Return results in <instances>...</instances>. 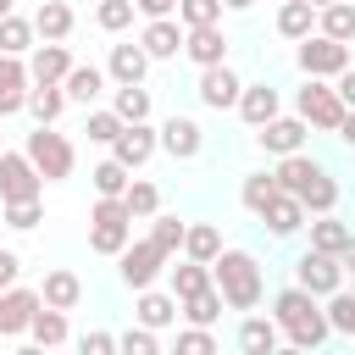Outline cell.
<instances>
[{
  "instance_id": "1",
  "label": "cell",
  "mask_w": 355,
  "mask_h": 355,
  "mask_svg": "<svg viewBox=\"0 0 355 355\" xmlns=\"http://www.w3.org/2000/svg\"><path fill=\"white\" fill-rule=\"evenodd\" d=\"M272 322L294 338V349H316L327 333H333V322H327V311L316 305V294H305V288H283L277 300H272Z\"/></svg>"
},
{
  "instance_id": "2",
  "label": "cell",
  "mask_w": 355,
  "mask_h": 355,
  "mask_svg": "<svg viewBox=\"0 0 355 355\" xmlns=\"http://www.w3.org/2000/svg\"><path fill=\"white\" fill-rule=\"evenodd\" d=\"M211 288L227 300V311H255L261 305V266L250 250H222L211 266Z\"/></svg>"
},
{
  "instance_id": "3",
  "label": "cell",
  "mask_w": 355,
  "mask_h": 355,
  "mask_svg": "<svg viewBox=\"0 0 355 355\" xmlns=\"http://www.w3.org/2000/svg\"><path fill=\"white\" fill-rule=\"evenodd\" d=\"M89 250L94 255H122L128 244H133V216H128V205L122 200H94V211H89Z\"/></svg>"
},
{
  "instance_id": "4",
  "label": "cell",
  "mask_w": 355,
  "mask_h": 355,
  "mask_svg": "<svg viewBox=\"0 0 355 355\" xmlns=\"http://www.w3.org/2000/svg\"><path fill=\"white\" fill-rule=\"evenodd\" d=\"M22 155L33 161V172H39L44 183H61V178H72V161H78V155H72V144H67L55 128H33Z\"/></svg>"
},
{
  "instance_id": "5",
  "label": "cell",
  "mask_w": 355,
  "mask_h": 355,
  "mask_svg": "<svg viewBox=\"0 0 355 355\" xmlns=\"http://www.w3.org/2000/svg\"><path fill=\"white\" fill-rule=\"evenodd\" d=\"M39 189H44V178L33 172V161L22 150H6L0 155V205H28V200H39Z\"/></svg>"
},
{
  "instance_id": "6",
  "label": "cell",
  "mask_w": 355,
  "mask_h": 355,
  "mask_svg": "<svg viewBox=\"0 0 355 355\" xmlns=\"http://www.w3.org/2000/svg\"><path fill=\"white\" fill-rule=\"evenodd\" d=\"M300 72L316 78V83L349 72V44H338V39H327V33H311V39L300 44Z\"/></svg>"
},
{
  "instance_id": "7",
  "label": "cell",
  "mask_w": 355,
  "mask_h": 355,
  "mask_svg": "<svg viewBox=\"0 0 355 355\" xmlns=\"http://www.w3.org/2000/svg\"><path fill=\"white\" fill-rule=\"evenodd\" d=\"M294 288H305V294H316V300H333V294L344 288V266H338V255H316V250H305L300 266H294Z\"/></svg>"
},
{
  "instance_id": "8",
  "label": "cell",
  "mask_w": 355,
  "mask_h": 355,
  "mask_svg": "<svg viewBox=\"0 0 355 355\" xmlns=\"http://www.w3.org/2000/svg\"><path fill=\"white\" fill-rule=\"evenodd\" d=\"M294 105H300V122H305V128H333V133H338V122L349 116L344 100H338V89H327V83H316V78L300 89Z\"/></svg>"
},
{
  "instance_id": "9",
  "label": "cell",
  "mask_w": 355,
  "mask_h": 355,
  "mask_svg": "<svg viewBox=\"0 0 355 355\" xmlns=\"http://www.w3.org/2000/svg\"><path fill=\"white\" fill-rule=\"evenodd\" d=\"M116 261H122V283H128L133 294L155 288V277H161V266H166V255L155 250V239H139V244H128Z\"/></svg>"
},
{
  "instance_id": "10",
  "label": "cell",
  "mask_w": 355,
  "mask_h": 355,
  "mask_svg": "<svg viewBox=\"0 0 355 355\" xmlns=\"http://www.w3.org/2000/svg\"><path fill=\"white\" fill-rule=\"evenodd\" d=\"M155 150H161V133H155L150 122H128V128L116 133V144H111V161H122V166L133 172V166H144Z\"/></svg>"
},
{
  "instance_id": "11",
  "label": "cell",
  "mask_w": 355,
  "mask_h": 355,
  "mask_svg": "<svg viewBox=\"0 0 355 355\" xmlns=\"http://www.w3.org/2000/svg\"><path fill=\"white\" fill-rule=\"evenodd\" d=\"M39 311H44V300H39V288H6V294H0V333H6V338H17V333H28Z\"/></svg>"
},
{
  "instance_id": "12",
  "label": "cell",
  "mask_w": 355,
  "mask_h": 355,
  "mask_svg": "<svg viewBox=\"0 0 355 355\" xmlns=\"http://www.w3.org/2000/svg\"><path fill=\"white\" fill-rule=\"evenodd\" d=\"M178 316H183V300H178V294L144 288V294L133 300V327H150V333H161V327H172Z\"/></svg>"
},
{
  "instance_id": "13",
  "label": "cell",
  "mask_w": 355,
  "mask_h": 355,
  "mask_svg": "<svg viewBox=\"0 0 355 355\" xmlns=\"http://www.w3.org/2000/svg\"><path fill=\"white\" fill-rule=\"evenodd\" d=\"M161 150H166L172 161H194V155L205 150L200 122H194V116H166V122H161Z\"/></svg>"
},
{
  "instance_id": "14",
  "label": "cell",
  "mask_w": 355,
  "mask_h": 355,
  "mask_svg": "<svg viewBox=\"0 0 355 355\" xmlns=\"http://www.w3.org/2000/svg\"><path fill=\"white\" fill-rule=\"evenodd\" d=\"M239 94H244V83H239L233 67H205V72H200V105L227 111V105H239Z\"/></svg>"
},
{
  "instance_id": "15",
  "label": "cell",
  "mask_w": 355,
  "mask_h": 355,
  "mask_svg": "<svg viewBox=\"0 0 355 355\" xmlns=\"http://www.w3.org/2000/svg\"><path fill=\"white\" fill-rule=\"evenodd\" d=\"M255 144L266 150V155H300V144H305V122L300 116H277V122H266L261 133H255Z\"/></svg>"
},
{
  "instance_id": "16",
  "label": "cell",
  "mask_w": 355,
  "mask_h": 355,
  "mask_svg": "<svg viewBox=\"0 0 355 355\" xmlns=\"http://www.w3.org/2000/svg\"><path fill=\"white\" fill-rule=\"evenodd\" d=\"M183 55L205 72V67H227V33L222 28H194L189 39H183Z\"/></svg>"
},
{
  "instance_id": "17",
  "label": "cell",
  "mask_w": 355,
  "mask_h": 355,
  "mask_svg": "<svg viewBox=\"0 0 355 355\" xmlns=\"http://www.w3.org/2000/svg\"><path fill=\"white\" fill-rule=\"evenodd\" d=\"M33 78H28V67L17 61V55H0V116H11V111H22L28 105V89Z\"/></svg>"
},
{
  "instance_id": "18",
  "label": "cell",
  "mask_w": 355,
  "mask_h": 355,
  "mask_svg": "<svg viewBox=\"0 0 355 355\" xmlns=\"http://www.w3.org/2000/svg\"><path fill=\"white\" fill-rule=\"evenodd\" d=\"M105 72L116 78V89H133V83H144V72H150V55H144V44H111V61H105Z\"/></svg>"
},
{
  "instance_id": "19",
  "label": "cell",
  "mask_w": 355,
  "mask_h": 355,
  "mask_svg": "<svg viewBox=\"0 0 355 355\" xmlns=\"http://www.w3.org/2000/svg\"><path fill=\"white\" fill-rule=\"evenodd\" d=\"M239 116H244L250 128L277 122V89H272V83H244V94H239Z\"/></svg>"
},
{
  "instance_id": "20",
  "label": "cell",
  "mask_w": 355,
  "mask_h": 355,
  "mask_svg": "<svg viewBox=\"0 0 355 355\" xmlns=\"http://www.w3.org/2000/svg\"><path fill=\"white\" fill-rule=\"evenodd\" d=\"M67 72H72L67 44H39L33 61H28V78H33V83H67Z\"/></svg>"
},
{
  "instance_id": "21",
  "label": "cell",
  "mask_w": 355,
  "mask_h": 355,
  "mask_svg": "<svg viewBox=\"0 0 355 355\" xmlns=\"http://www.w3.org/2000/svg\"><path fill=\"white\" fill-rule=\"evenodd\" d=\"M39 300H44L50 311H72V305L83 300V283H78V272H67V266L44 272V288H39Z\"/></svg>"
},
{
  "instance_id": "22",
  "label": "cell",
  "mask_w": 355,
  "mask_h": 355,
  "mask_svg": "<svg viewBox=\"0 0 355 355\" xmlns=\"http://www.w3.org/2000/svg\"><path fill=\"white\" fill-rule=\"evenodd\" d=\"M183 39H189V33H183V28L166 17V22H150L139 44H144V55H150V61H172V55L183 50Z\"/></svg>"
},
{
  "instance_id": "23",
  "label": "cell",
  "mask_w": 355,
  "mask_h": 355,
  "mask_svg": "<svg viewBox=\"0 0 355 355\" xmlns=\"http://www.w3.org/2000/svg\"><path fill=\"white\" fill-rule=\"evenodd\" d=\"M277 322H266V316H244L239 322V349L244 355H277Z\"/></svg>"
},
{
  "instance_id": "24",
  "label": "cell",
  "mask_w": 355,
  "mask_h": 355,
  "mask_svg": "<svg viewBox=\"0 0 355 355\" xmlns=\"http://www.w3.org/2000/svg\"><path fill=\"white\" fill-rule=\"evenodd\" d=\"M33 33H39L44 44H61V39L72 33V11H67L61 0H39V11H33Z\"/></svg>"
},
{
  "instance_id": "25",
  "label": "cell",
  "mask_w": 355,
  "mask_h": 355,
  "mask_svg": "<svg viewBox=\"0 0 355 355\" xmlns=\"http://www.w3.org/2000/svg\"><path fill=\"white\" fill-rule=\"evenodd\" d=\"M261 222H266L277 239H288V233H300V227H305V205H300L294 194H277V200L261 211Z\"/></svg>"
},
{
  "instance_id": "26",
  "label": "cell",
  "mask_w": 355,
  "mask_h": 355,
  "mask_svg": "<svg viewBox=\"0 0 355 355\" xmlns=\"http://www.w3.org/2000/svg\"><path fill=\"white\" fill-rule=\"evenodd\" d=\"M311 28H316V6H305V0H283L277 6V33L283 39H311Z\"/></svg>"
},
{
  "instance_id": "27",
  "label": "cell",
  "mask_w": 355,
  "mask_h": 355,
  "mask_svg": "<svg viewBox=\"0 0 355 355\" xmlns=\"http://www.w3.org/2000/svg\"><path fill=\"white\" fill-rule=\"evenodd\" d=\"M349 239H355V227H344L338 216H316V222H311V250H316V255H344Z\"/></svg>"
},
{
  "instance_id": "28",
  "label": "cell",
  "mask_w": 355,
  "mask_h": 355,
  "mask_svg": "<svg viewBox=\"0 0 355 355\" xmlns=\"http://www.w3.org/2000/svg\"><path fill=\"white\" fill-rule=\"evenodd\" d=\"M28 111H33V122H39V128H50V122L67 111V89H61V83H33Z\"/></svg>"
},
{
  "instance_id": "29",
  "label": "cell",
  "mask_w": 355,
  "mask_h": 355,
  "mask_svg": "<svg viewBox=\"0 0 355 355\" xmlns=\"http://www.w3.org/2000/svg\"><path fill=\"white\" fill-rule=\"evenodd\" d=\"M294 200H300L305 211H316V216H333V205H338V183H333V178H327V166H322V172H316Z\"/></svg>"
},
{
  "instance_id": "30",
  "label": "cell",
  "mask_w": 355,
  "mask_h": 355,
  "mask_svg": "<svg viewBox=\"0 0 355 355\" xmlns=\"http://www.w3.org/2000/svg\"><path fill=\"white\" fill-rule=\"evenodd\" d=\"M183 255L200 261V266H216V255H222V233H216L211 222H194L189 239H183Z\"/></svg>"
},
{
  "instance_id": "31",
  "label": "cell",
  "mask_w": 355,
  "mask_h": 355,
  "mask_svg": "<svg viewBox=\"0 0 355 355\" xmlns=\"http://www.w3.org/2000/svg\"><path fill=\"white\" fill-rule=\"evenodd\" d=\"M316 172H322V166H316L311 155H283L272 178H277V189H283V194H300V189H305V183H311Z\"/></svg>"
},
{
  "instance_id": "32",
  "label": "cell",
  "mask_w": 355,
  "mask_h": 355,
  "mask_svg": "<svg viewBox=\"0 0 355 355\" xmlns=\"http://www.w3.org/2000/svg\"><path fill=\"white\" fill-rule=\"evenodd\" d=\"M316 22H322V33H327V39H338V44H349V39H355V6H349V0H333L327 11H316Z\"/></svg>"
},
{
  "instance_id": "33",
  "label": "cell",
  "mask_w": 355,
  "mask_h": 355,
  "mask_svg": "<svg viewBox=\"0 0 355 355\" xmlns=\"http://www.w3.org/2000/svg\"><path fill=\"white\" fill-rule=\"evenodd\" d=\"M61 89H67V100H78V105H89V100H94V94L105 89V72H100V67H72Z\"/></svg>"
},
{
  "instance_id": "34",
  "label": "cell",
  "mask_w": 355,
  "mask_h": 355,
  "mask_svg": "<svg viewBox=\"0 0 355 355\" xmlns=\"http://www.w3.org/2000/svg\"><path fill=\"white\" fill-rule=\"evenodd\" d=\"M89 178H94V194H100V200H122V194H128V183H133L122 161H100Z\"/></svg>"
},
{
  "instance_id": "35",
  "label": "cell",
  "mask_w": 355,
  "mask_h": 355,
  "mask_svg": "<svg viewBox=\"0 0 355 355\" xmlns=\"http://www.w3.org/2000/svg\"><path fill=\"white\" fill-rule=\"evenodd\" d=\"M277 194H283V189H277V178H272V172H255V178H244V189H239L244 211H255V216H261V211H266Z\"/></svg>"
},
{
  "instance_id": "36",
  "label": "cell",
  "mask_w": 355,
  "mask_h": 355,
  "mask_svg": "<svg viewBox=\"0 0 355 355\" xmlns=\"http://www.w3.org/2000/svg\"><path fill=\"white\" fill-rule=\"evenodd\" d=\"M205 288H211V266H200V261L172 266V294H178V300H194V294H205Z\"/></svg>"
},
{
  "instance_id": "37",
  "label": "cell",
  "mask_w": 355,
  "mask_h": 355,
  "mask_svg": "<svg viewBox=\"0 0 355 355\" xmlns=\"http://www.w3.org/2000/svg\"><path fill=\"white\" fill-rule=\"evenodd\" d=\"M222 305H227V300H222L216 288H205V294L183 300V316H189V327H205V333H211V327H216V316H222Z\"/></svg>"
},
{
  "instance_id": "38",
  "label": "cell",
  "mask_w": 355,
  "mask_h": 355,
  "mask_svg": "<svg viewBox=\"0 0 355 355\" xmlns=\"http://www.w3.org/2000/svg\"><path fill=\"white\" fill-rule=\"evenodd\" d=\"M28 333H33V344H39V349H55V344L67 338V311H50V305H44V311L33 316V327H28Z\"/></svg>"
},
{
  "instance_id": "39",
  "label": "cell",
  "mask_w": 355,
  "mask_h": 355,
  "mask_svg": "<svg viewBox=\"0 0 355 355\" xmlns=\"http://www.w3.org/2000/svg\"><path fill=\"white\" fill-rule=\"evenodd\" d=\"M22 50H33V22L11 11V17L0 22V55H22Z\"/></svg>"
},
{
  "instance_id": "40",
  "label": "cell",
  "mask_w": 355,
  "mask_h": 355,
  "mask_svg": "<svg viewBox=\"0 0 355 355\" xmlns=\"http://www.w3.org/2000/svg\"><path fill=\"white\" fill-rule=\"evenodd\" d=\"M178 17H183V33H194V28H216L222 0H178Z\"/></svg>"
},
{
  "instance_id": "41",
  "label": "cell",
  "mask_w": 355,
  "mask_h": 355,
  "mask_svg": "<svg viewBox=\"0 0 355 355\" xmlns=\"http://www.w3.org/2000/svg\"><path fill=\"white\" fill-rule=\"evenodd\" d=\"M122 122H144L150 116V89L144 83H133V89H116V105H111Z\"/></svg>"
},
{
  "instance_id": "42",
  "label": "cell",
  "mask_w": 355,
  "mask_h": 355,
  "mask_svg": "<svg viewBox=\"0 0 355 355\" xmlns=\"http://www.w3.org/2000/svg\"><path fill=\"white\" fill-rule=\"evenodd\" d=\"M150 239H155V250L172 261V250H183V239H189V227L178 222V216H155V227H150Z\"/></svg>"
},
{
  "instance_id": "43",
  "label": "cell",
  "mask_w": 355,
  "mask_h": 355,
  "mask_svg": "<svg viewBox=\"0 0 355 355\" xmlns=\"http://www.w3.org/2000/svg\"><path fill=\"white\" fill-rule=\"evenodd\" d=\"M122 205H128V216H155V205H161V189H155V183H128Z\"/></svg>"
},
{
  "instance_id": "44",
  "label": "cell",
  "mask_w": 355,
  "mask_h": 355,
  "mask_svg": "<svg viewBox=\"0 0 355 355\" xmlns=\"http://www.w3.org/2000/svg\"><path fill=\"white\" fill-rule=\"evenodd\" d=\"M122 128H128V122H122L116 111H89V128H83V133H89L94 144H116V133H122Z\"/></svg>"
},
{
  "instance_id": "45",
  "label": "cell",
  "mask_w": 355,
  "mask_h": 355,
  "mask_svg": "<svg viewBox=\"0 0 355 355\" xmlns=\"http://www.w3.org/2000/svg\"><path fill=\"white\" fill-rule=\"evenodd\" d=\"M94 22H100L105 33H122V28L133 22V0H100V11H94Z\"/></svg>"
},
{
  "instance_id": "46",
  "label": "cell",
  "mask_w": 355,
  "mask_h": 355,
  "mask_svg": "<svg viewBox=\"0 0 355 355\" xmlns=\"http://www.w3.org/2000/svg\"><path fill=\"white\" fill-rule=\"evenodd\" d=\"M327 322H333V333H349V338H355V294L338 288V294L327 300Z\"/></svg>"
},
{
  "instance_id": "47",
  "label": "cell",
  "mask_w": 355,
  "mask_h": 355,
  "mask_svg": "<svg viewBox=\"0 0 355 355\" xmlns=\"http://www.w3.org/2000/svg\"><path fill=\"white\" fill-rule=\"evenodd\" d=\"M116 349H122V355H161V344H155L150 327H128V333L116 338Z\"/></svg>"
},
{
  "instance_id": "48",
  "label": "cell",
  "mask_w": 355,
  "mask_h": 355,
  "mask_svg": "<svg viewBox=\"0 0 355 355\" xmlns=\"http://www.w3.org/2000/svg\"><path fill=\"white\" fill-rule=\"evenodd\" d=\"M172 355H216V338L205 327H189V333H178V349Z\"/></svg>"
},
{
  "instance_id": "49",
  "label": "cell",
  "mask_w": 355,
  "mask_h": 355,
  "mask_svg": "<svg viewBox=\"0 0 355 355\" xmlns=\"http://www.w3.org/2000/svg\"><path fill=\"white\" fill-rule=\"evenodd\" d=\"M78 355H122V349H116V333L94 327V333H83V338H78Z\"/></svg>"
},
{
  "instance_id": "50",
  "label": "cell",
  "mask_w": 355,
  "mask_h": 355,
  "mask_svg": "<svg viewBox=\"0 0 355 355\" xmlns=\"http://www.w3.org/2000/svg\"><path fill=\"white\" fill-rule=\"evenodd\" d=\"M6 227H17V233H28V227H39V200H28V205H6V216H0Z\"/></svg>"
},
{
  "instance_id": "51",
  "label": "cell",
  "mask_w": 355,
  "mask_h": 355,
  "mask_svg": "<svg viewBox=\"0 0 355 355\" xmlns=\"http://www.w3.org/2000/svg\"><path fill=\"white\" fill-rule=\"evenodd\" d=\"M17 272H22L17 250H0V294H6V288H17Z\"/></svg>"
},
{
  "instance_id": "52",
  "label": "cell",
  "mask_w": 355,
  "mask_h": 355,
  "mask_svg": "<svg viewBox=\"0 0 355 355\" xmlns=\"http://www.w3.org/2000/svg\"><path fill=\"white\" fill-rule=\"evenodd\" d=\"M133 6H139V11L150 17V22H166V17L178 11V0H133Z\"/></svg>"
},
{
  "instance_id": "53",
  "label": "cell",
  "mask_w": 355,
  "mask_h": 355,
  "mask_svg": "<svg viewBox=\"0 0 355 355\" xmlns=\"http://www.w3.org/2000/svg\"><path fill=\"white\" fill-rule=\"evenodd\" d=\"M333 89H338L344 111H355V67H349V72H338V83H333Z\"/></svg>"
},
{
  "instance_id": "54",
  "label": "cell",
  "mask_w": 355,
  "mask_h": 355,
  "mask_svg": "<svg viewBox=\"0 0 355 355\" xmlns=\"http://www.w3.org/2000/svg\"><path fill=\"white\" fill-rule=\"evenodd\" d=\"M338 139H344V144H349V150H355V111H349V116H344V122H338Z\"/></svg>"
},
{
  "instance_id": "55",
  "label": "cell",
  "mask_w": 355,
  "mask_h": 355,
  "mask_svg": "<svg viewBox=\"0 0 355 355\" xmlns=\"http://www.w3.org/2000/svg\"><path fill=\"white\" fill-rule=\"evenodd\" d=\"M338 266H344V272H355V239L344 244V255H338Z\"/></svg>"
},
{
  "instance_id": "56",
  "label": "cell",
  "mask_w": 355,
  "mask_h": 355,
  "mask_svg": "<svg viewBox=\"0 0 355 355\" xmlns=\"http://www.w3.org/2000/svg\"><path fill=\"white\" fill-rule=\"evenodd\" d=\"M222 6H227V11H250L255 0H222Z\"/></svg>"
},
{
  "instance_id": "57",
  "label": "cell",
  "mask_w": 355,
  "mask_h": 355,
  "mask_svg": "<svg viewBox=\"0 0 355 355\" xmlns=\"http://www.w3.org/2000/svg\"><path fill=\"white\" fill-rule=\"evenodd\" d=\"M11 355H44V349H39V344H22V349H11Z\"/></svg>"
},
{
  "instance_id": "58",
  "label": "cell",
  "mask_w": 355,
  "mask_h": 355,
  "mask_svg": "<svg viewBox=\"0 0 355 355\" xmlns=\"http://www.w3.org/2000/svg\"><path fill=\"white\" fill-rule=\"evenodd\" d=\"M305 6H316V11H327V6H333V0H305Z\"/></svg>"
},
{
  "instance_id": "59",
  "label": "cell",
  "mask_w": 355,
  "mask_h": 355,
  "mask_svg": "<svg viewBox=\"0 0 355 355\" xmlns=\"http://www.w3.org/2000/svg\"><path fill=\"white\" fill-rule=\"evenodd\" d=\"M277 355H305V349H294V344H288V349H283V344H277Z\"/></svg>"
},
{
  "instance_id": "60",
  "label": "cell",
  "mask_w": 355,
  "mask_h": 355,
  "mask_svg": "<svg viewBox=\"0 0 355 355\" xmlns=\"http://www.w3.org/2000/svg\"><path fill=\"white\" fill-rule=\"evenodd\" d=\"M6 17H11V0H0V22H6Z\"/></svg>"
},
{
  "instance_id": "61",
  "label": "cell",
  "mask_w": 355,
  "mask_h": 355,
  "mask_svg": "<svg viewBox=\"0 0 355 355\" xmlns=\"http://www.w3.org/2000/svg\"><path fill=\"white\" fill-rule=\"evenodd\" d=\"M0 155H6V150H0Z\"/></svg>"
}]
</instances>
